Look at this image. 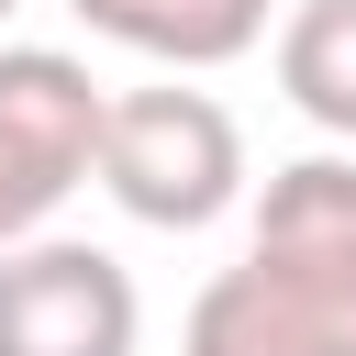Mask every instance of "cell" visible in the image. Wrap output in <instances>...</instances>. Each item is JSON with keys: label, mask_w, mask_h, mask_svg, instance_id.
<instances>
[{"label": "cell", "mask_w": 356, "mask_h": 356, "mask_svg": "<svg viewBox=\"0 0 356 356\" xmlns=\"http://www.w3.org/2000/svg\"><path fill=\"white\" fill-rule=\"evenodd\" d=\"M100 122L111 89L67 44H0V256L33 245L67 211V189L100 178Z\"/></svg>", "instance_id": "cell-3"}, {"label": "cell", "mask_w": 356, "mask_h": 356, "mask_svg": "<svg viewBox=\"0 0 356 356\" xmlns=\"http://www.w3.org/2000/svg\"><path fill=\"white\" fill-rule=\"evenodd\" d=\"M178 356H356V156H289L245 256L189 300Z\"/></svg>", "instance_id": "cell-1"}, {"label": "cell", "mask_w": 356, "mask_h": 356, "mask_svg": "<svg viewBox=\"0 0 356 356\" xmlns=\"http://www.w3.org/2000/svg\"><path fill=\"white\" fill-rule=\"evenodd\" d=\"M100 44L156 56V67H234L267 44V22H289L278 0H67Z\"/></svg>", "instance_id": "cell-5"}, {"label": "cell", "mask_w": 356, "mask_h": 356, "mask_svg": "<svg viewBox=\"0 0 356 356\" xmlns=\"http://www.w3.org/2000/svg\"><path fill=\"white\" fill-rule=\"evenodd\" d=\"M100 189L156 222V234H200L245 200V134L211 89H111V122H100Z\"/></svg>", "instance_id": "cell-2"}, {"label": "cell", "mask_w": 356, "mask_h": 356, "mask_svg": "<svg viewBox=\"0 0 356 356\" xmlns=\"http://www.w3.org/2000/svg\"><path fill=\"white\" fill-rule=\"evenodd\" d=\"M278 89L300 122H323L356 156V0H289L278 22Z\"/></svg>", "instance_id": "cell-6"}, {"label": "cell", "mask_w": 356, "mask_h": 356, "mask_svg": "<svg viewBox=\"0 0 356 356\" xmlns=\"http://www.w3.org/2000/svg\"><path fill=\"white\" fill-rule=\"evenodd\" d=\"M11 11H22V0H0V22H11Z\"/></svg>", "instance_id": "cell-7"}, {"label": "cell", "mask_w": 356, "mask_h": 356, "mask_svg": "<svg viewBox=\"0 0 356 356\" xmlns=\"http://www.w3.org/2000/svg\"><path fill=\"white\" fill-rule=\"evenodd\" d=\"M134 345H145V300L111 245L33 234L0 256V356H134Z\"/></svg>", "instance_id": "cell-4"}]
</instances>
